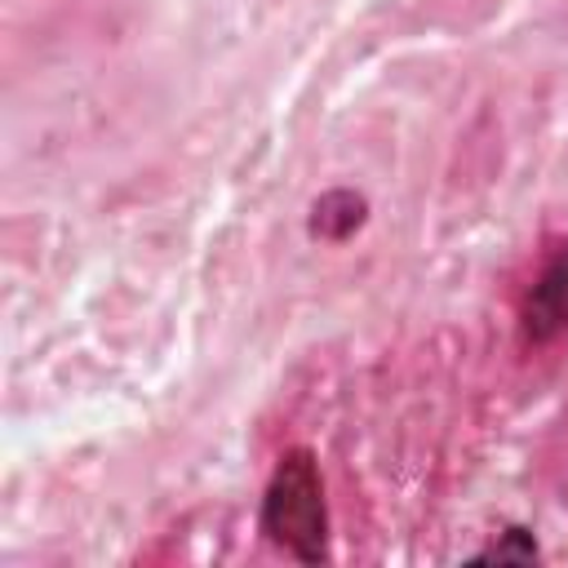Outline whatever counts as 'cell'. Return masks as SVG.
<instances>
[{"instance_id":"obj_1","label":"cell","mask_w":568,"mask_h":568,"mask_svg":"<svg viewBox=\"0 0 568 568\" xmlns=\"http://www.w3.org/2000/svg\"><path fill=\"white\" fill-rule=\"evenodd\" d=\"M257 532L297 564H328V497L311 448L293 444L275 457L257 506Z\"/></svg>"},{"instance_id":"obj_2","label":"cell","mask_w":568,"mask_h":568,"mask_svg":"<svg viewBox=\"0 0 568 568\" xmlns=\"http://www.w3.org/2000/svg\"><path fill=\"white\" fill-rule=\"evenodd\" d=\"M568 333V240H559L537 266L532 284L519 297V337L524 346H550Z\"/></svg>"},{"instance_id":"obj_3","label":"cell","mask_w":568,"mask_h":568,"mask_svg":"<svg viewBox=\"0 0 568 568\" xmlns=\"http://www.w3.org/2000/svg\"><path fill=\"white\" fill-rule=\"evenodd\" d=\"M364 222H368V195L355 186H328L324 195L311 200L306 235L320 244H346Z\"/></svg>"},{"instance_id":"obj_4","label":"cell","mask_w":568,"mask_h":568,"mask_svg":"<svg viewBox=\"0 0 568 568\" xmlns=\"http://www.w3.org/2000/svg\"><path fill=\"white\" fill-rule=\"evenodd\" d=\"M475 564H541V546L532 537V528L524 524H506L488 546H479L470 555Z\"/></svg>"}]
</instances>
